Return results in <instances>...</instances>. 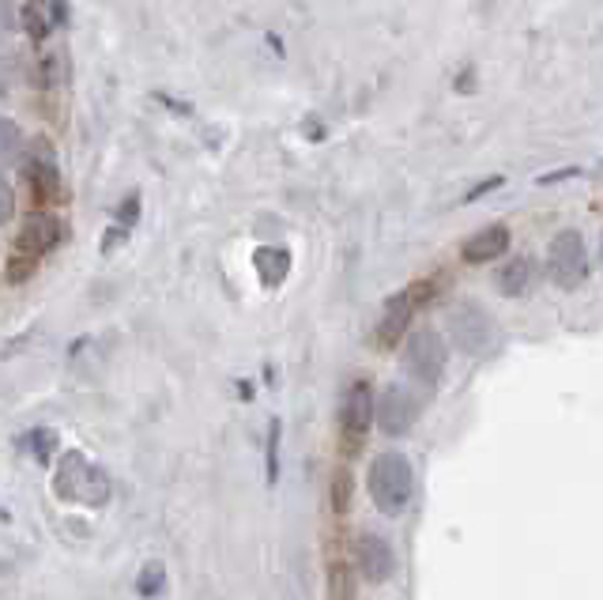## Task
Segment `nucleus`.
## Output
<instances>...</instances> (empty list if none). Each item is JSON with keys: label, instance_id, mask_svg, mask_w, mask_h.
Here are the masks:
<instances>
[{"label": "nucleus", "instance_id": "obj_13", "mask_svg": "<svg viewBox=\"0 0 603 600\" xmlns=\"http://www.w3.org/2000/svg\"><path fill=\"white\" fill-rule=\"evenodd\" d=\"M253 268H257L265 288H280L291 272V254L287 250H275V246H260L257 254H253Z\"/></svg>", "mask_w": 603, "mask_h": 600}, {"label": "nucleus", "instance_id": "obj_12", "mask_svg": "<svg viewBox=\"0 0 603 600\" xmlns=\"http://www.w3.org/2000/svg\"><path fill=\"white\" fill-rule=\"evenodd\" d=\"M510 250V227L505 224H490L483 227L479 234L464 242V260L467 265H487V260H498Z\"/></svg>", "mask_w": 603, "mask_h": 600}, {"label": "nucleus", "instance_id": "obj_20", "mask_svg": "<svg viewBox=\"0 0 603 600\" xmlns=\"http://www.w3.org/2000/svg\"><path fill=\"white\" fill-rule=\"evenodd\" d=\"M163 586H166V571H163V563H147L144 571H140V578H137V593L151 600V597L163 593Z\"/></svg>", "mask_w": 603, "mask_h": 600}, {"label": "nucleus", "instance_id": "obj_29", "mask_svg": "<svg viewBox=\"0 0 603 600\" xmlns=\"http://www.w3.org/2000/svg\"><path fill=\"white\" fill-rule=\"evenodd\" d=\"M50 20H53V27H61V23L68 20V12H65V0H50Z\"/></svg>", "mask_w": 603, "mask_h": 600}, {"label": "nucleus", "instance_id": "obj_15", "mask_svg": "<svg viewBox=\"0 0 603 600\" xmlns=\"http://www.w3.org/2000/svg\"><path fill=\"white\" fill-rule=\"evenodd\" d=\"M23 148H27V140H23L20 125L0 117V167H8V163H23Z\"/></svg>", "mask_w": 603, "mask_h": 600}, {"label": "nucleus", "instance_id": "obj_14", "mask_svg": "<svg viewBox=\"0 0 603 600\" xmlns=\"http://www.w3.org/2000/svg\"><path fill=\"white\" fill-rule=\"evenodd\" d=\"M531 280H536V268H531V257H513V260H505L502 272L495 276L498 291H502V295H510V298L525 295V291L531 288Z\"/></svg>", "mask_w": 603, "mask_h": 600}, {"label": "nucleus", "instance_id": "obj_11", "mask_svg": "<svg viewBox=\"0 0 603 600\" xmlns=\"http://www.w3.org/2000/svg\"><path fill=\"white\" fill-rule=\"evenodd\" d=\"M355 566H359V574L367 582H388L393 578L396 556H393V548H388L385 536L362 533L359 540H355Z\"/></svg>", "mask_w": 603, "mask_h": 600}, {"label": "nucleus", "instance_id": "obj_4", "mask_svg": "<svg viewBox=\"0 0 603 600\" xmlns=\"http://www.w3.org/2000/svg\"><path fill=\"white\" fill-rule=\"evenodd\" d=\"M547 276H551L554 288L577 291L589 280V250L577 231H562L559 239L547 250Z\"/></svg>", "mask_w": 603, "mask_h": 600}, {"label": "nucleus", "instance_id": "obj_17", "mask_svg": "<svg viewBox=\"0 0 603 600\" xmlns=\"http://www.w3.org/2000/svg\"><path fill=\"white\" fill-rule=\"evenodd\" d=\"M23 442H27L30 457H35L38 464H50L53 454H57V446H61V442H57V431H53V427H35Z\"/></svg>", "mask_w": 603, "mask_h": 600}, {"label": "nucleus", "instance_id": "obj_3", "mask_svg": "<svg viewBox=\"0 0 603 600\" xmlns=\"http://www.w3.org/2000/svg\"><path fill=\"white\" fill-rule=\"evenodd\" d=\"M23 178H27L35 204H42V208L65 204V181H61L57 155H53V148H50V140L46 137L30 140L27 155H23Z\"/></svg>", "mask_w": 603, "mask_h": 600}, {"label": "nucleus", "instance_id": "obj_18", "mask_svg": "<svg viewBox=\"0 0 603 600\" xmlns=\"http://www.w3.org/2000/svg\"><path fill=\"white\" fill-rule=\"evenodd\" d=\"M38 265H42V257H30V254H20V250H15L4 265V280L8 283H27L30 276L38 272Z\"/></svg>", "mask_w": 603, "mask_h": 600}, {"label": "nucleus", "instance_id": "obj_5", "mask_svg": "<svg viewBox=\"0 0 603 600\" xmlns=\"http://www.w3.org/2000/svg\"><path fill=\"white\" fill-rule=\"evenodd\" d=\"M374 390L370 382H351L344 393V405H339V438H344L347 457H355L362 449L370 434V423H374Z\"/></svg>", "mask_w": 603, "mask_h": 600}, {"label": "nucleus", "instance_id": "obj_25", "mask_svg": "<svg viewBox=\"0 0 603 600\" xmlns=\"http://www.w3.org/2000/svg\"><path fill=\"white\" fill-rule=\"evenodd\" d=\"M117 219H121V227H129V231H132V224L140 219V193L125 196V204L117 208Z\"/></svg>", "mask_w": 603, "mask_h": 600}, {"label": "nucleus", "instance_id": "obj_22", "mask_svg": "<svg viewBox=\"0 0 603 600\" xmlns=\"http://www.w3.org/2000/svg\"><path fill=\"white\" fill-rule=\"evenodd\" d=\"M275 476H280V420L268 427V480L275 484Z\"/></svg>", "mask_w": 603, "mask_h": 600}, {"label": "nucleus", "instance_id": "obj_16", "mask_svg": "<svg viewBox=\"0 0 603 600\" xmlns=\"http://www.w3.org/2000/svg\"><path fill=\"white\" fill-rule=\"evenodd\" d=\"M20 23H23V30H27V35L35 38V42H46V38H50L53 20L42 12V4H38V0H27V4H23Z\"/></svg>", "mask_w": 603, "mask_h": 600}, {"label": "nucleus", "instance_id": "obj_27", "mask_svg": "<svg viewBox=\"0 0 603 600\" xmlns=\"http://www.w3.org/2000/svg\"><path fill=\"white\" fill-rule=\"evenodd\" d=\"M121 239H129V227H110V234L102 239V254H114Z\"/></svg>", "mask_w": 603, "mask_h": 600}, {"label": "nucleus", "instance_id": "obj_8", "mask_svg": "<svg viewBox=\"0 0 603 600\" xmlns=\"http://www.w3.org/2000/svg\"><path fill=\"white\" fill-rule=\"evenodd\" d=\"M449 333L460 352L483 355L495 344V321H490V314L483 310V306L460 303V306H452V314H449Z\"/></svg>", "mask_w": 603, "mask_h": 600}, {"label": "nucleus", "instance_id": "obj_28", "mask_svg": "<svg viewBox=\"0 0 603 600\" xmlns=\"http://www.w3.org/2000/svg\"><path fill=\"white\" fill-rule=\"evenodd\" d=\"M15 23H20L15 20V8L8 4V0H0V30H12Z\"/></svg>", "mask_w": 603, "mask_h": 600}, {"label": "nucleus", "instance_id": "obj_24", "mask_svg": "<svg viewBox=\"0 0 603 600\" xmlns=\"http://www.w3.org/2000/svg\"><path fill=\"white\" fill-rule=\"evenodd\" d=\"M15 68H20V61H15V53L8 50V46H0V94L12 87L15 80Z\"/></svg>", "mask_w": 603, "mask_h": 600}, {"label": "nucleus", "instance_id": "obj_7", "mask_svg": "<svg viewBox=\"0 0 603 600\" xmlns=\"http://www.w3.org/2000/svg\"><path fill=\"white\" fill-rule=\"evenodd\" d=\"M431 298V280L423 283H411L408 291H400V295H393L385 303V314H381L377 321V347H396L408 336L411 329V318H415L419 306Z\"/></svg>", "mask_w": 603, "mask_h": 600}, {"label": "nucleus", "instance_id": "obj_19", "mask_svg": "<svg viewBox=\"0 0 603 600\" xmlns=\"http://www.w3.org/2000/svg\"><path fill=\"white\" fill-rule=\"evenodd\" d=\"M332 510L339 518L351 510V472L347 469H336V476H332Z\"/></svg>", "mask_w": 603, "mask_h": 600}, {"label": "nucleus", "instance_id": "obj_2", "mask_svg": "<svg viewBox=\"0 0 603 600\" xmlns=\"http://www.w3.org/2000/svg\"><path fill=\"white\" fill-rule=\"evenodd\" d=\"M110 476L99 469V464L87 461L79 449H68L65 457H61L57 464V476H53V495H57L61 502H79V507H106L110 502Z\"/></svg>", "mask_w": 603, "mask_h": 600}, {"label": "nucleus", "instance_id": "obj_21", "mask_svg": "<svg viewBox=\"0 0 603 600\" xmlns=\"http://www.w3.org/2000/svg\"><path fill=\"white\" fill-rule=\"evenodd\" d=\"M329 600H355V582L344 563H336L329 571Z\"/></svg>", "mask_w": 603, "mask_h": 600}, {"label": "nucleus", "instance_id": "obj_6", "mask_svg": "<svg viewBox=\"0 0 603 600\" xmlns=\"http://www.w3.org/2000/svg\"><path fill=\"white\" fill-rule=\"evenodd\" d=\"M446 359H449V347L441 341L438 329H415L408 341V352H403V370L415 382L438 385L441 374H446Z\"/></svg>", "mask_w": 603, "mask_h": 600}, {"label": "nucleus", "instance_id": "obj_1", "mask_svg": "<svg viewBox=\"0 0 603 600\" xmlns=\"http://www.w3.org/2000/svg\"><path fill=\"white\" fill-rule=\"evenodd\" d=\"M367 484H370V499H374L381 514L400 518L403 507L411 502V495H415V469H411V461L403 454L388 449V454H377L370 461Z\"/></svg>", "mask_w": 603, "mask_h": 600}, {"label": "nucleus", "instance_id": "obj_26", "mask_svg": "<svg viewBox=\"0 0 603 600\" xmlns=\"http://www.w3.org/2000/svg\"><path fill=\"white\" fill-rule=\"evenodd\" d=\"M12 212H15V193H12V186L0 178V227L12 219Z\"/></svg>", "mask_w": 603, "mask_h": 600}, {"label": "nucleus", "instance_id": "obj_9", "mask_svg": "<svg viewBox=\"0 0 603 600\" xmlns=\"http://www.w3.org/2000/svg\"><path fill=\"white\" fill-rule=\"evenodd\" d=\"M419 412H423V400L415 397V393L408 390V385H388L385 393H381V400L374 405V420L381 423V431L393 434V438H400V434H408L415 427Z\"/></svg>", "mask_w": 603, "mask_h": 600}, {"label": "nucleus", "instance_id": "obj_23", "mask_svg": "<svg viewBox=\"0 0 603 600\" xmlns=\"http://www.w3.org/2000/svg\"><path fill=\"white\" fill-rule=\"evenodd\" d=\"M57 80H61L57 53H46V58H42V65H38V73H35V84H38V87H53Z\"/></svg>", "mask_w": 603, "mask_h": 600}, {"label": "nucleus", "instance_id": "obj_10", "mask_svg": "<svg viewBox=\"0 0 603 600\" xmlns=\"http://www.w3.org/2000/svg\"><path fill=\"white\" fill-rule=\"evenodd\" d=\"M65 242V224L50 212H35V216L23 219L20 234H15V250L30 257H46Z\"/></svg>", "mask_w": 603, "mask_h": 600}]
</instances>
